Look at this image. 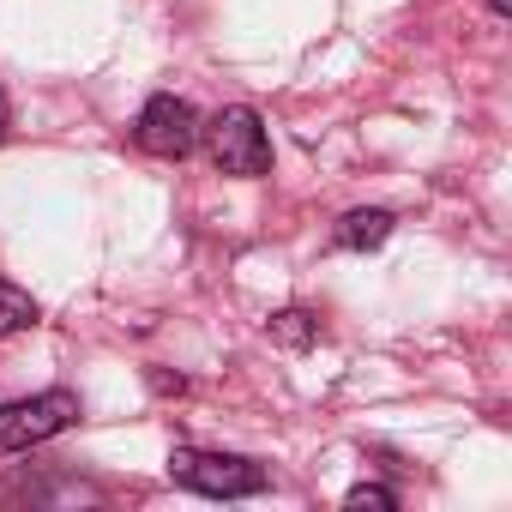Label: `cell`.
<instances>
[{"label":"cell","instance_id":"cell-9","mask_svg":"<svg viewBox=\"0 0 512 512\" xmlns=\"http://www.w3.org/2000/svg\"><path fill=\"white\" fill-rule=\"evenodd\" d=\"M488 13H494V19H506V13H512V0H488Z\"/></svg>","mask_w":512,"mask_h":512},{"label":"cell","instance_id":"cell-8","mask_svg":"<svg viewBox=\"0 0 512 512\" xmlns=\"http://www.w3.org/2000/svg\"><path fill=\"white\" fill-rule=\"evenodd\" d=\"M344 506H350V512H368V506H374V512H392V506H398V494H392V488H380V482H362V488H350V494H344Z\"/></svg>","mask_w":512,"mask_h":512},{"label":"cell","instance_id":"cell-7","mask_svg":"<svg viewBox=\"0 0 512 512\" xmlns=\"http://www.w3.org/2000/svg\"><path fill=\"white\" fill-rule=\"evenodd\" d=\"M31 326H37V296L0 278V338H13V332H31Z\"/></svg>","mask_w":512,"mask_h":512},{"label":"cell","instance_id":"cell-1","mask_svg":"<svg viewBox=\"0 0 512 512\" xmlns=\"http://www.w3.org/2000/svg\"><path fill=\"white\" fill-rule=\"evenodd\" d=\"M205 151H211V163L223 169V175H241V181H260L266 169H272V139H266V121L253 115V109H217L205 127Z\"/></svg>","mask_w":512,"mask_h":512},{"label":"cell","instance_id":"cell-2","mask_svg":"<svg viewBox=\"0 0 512 512\" xmlns=\"http://www.w3.org/2000/svg\"><path fill=\"white\" fill-rule=\"evenodd\" d=\"M169 476L193 494H211V500H247L266 488V470L253 458H235V452H199V446H175L169 452Z\"/></svg>","mask_w":512,"mask_h":512},{"label":"cell","instance_id":"cell-6","mask_svg":"<svg viewBox=\"0 0 512 512\" xmlns=\"http://www.w3.org/2000/svg\"><path fill=\"white\" fill-rule=\"evenodd\" d=\"M266 332H272V344H284V350H308V344H320V320H314L308 308H284V314H272Z\"/></svg>","mask_w":512,"mask_h":512},{"label":"cell","instance_id":"cell-3","mask_svg":"<svg viewBox=\"0 0 512 512\" xmlns=\"http://www.w3.org/2000/svg\"><path fill=\"white\" fill-rule=\"evenodd\" d=\"M79 422V392L55 386V392H37V398H19L0 410V458H13V452H31L55 434H67Z\"/></svg>","mask_w":512,"mask_h":512},{"label":"cell","instance_id":"cell-4","mask_svg":"<svg viewBox=\"0 0 512 512\" xmlns=\"http://www.w3.org/2000/svg\"><path fill=\"white\" fill-rule=\"evenodd\" d=\"M133 139H139V151H151V157H163V163H175V157H187L193 145H199V115H193V103H181V97H151L145 109H139V127H133Z\"/></svg>","mask_w":512,"mask_h":512},{"label":"cell","instance_id":"cell-10","mask_svg":"<svg viewBox=\"0 0 512 512\" xmlns=\"http://www.w3.org/2000/svg\"><path fill=\"white\" fill-rule=\"evenodd\" d=\"M0 139H7V91H0Z\"/></svg>","mask_w":512,"mask_h":512},{"label":"cell","instance_id":"cell-5","mask_svg":"<svg viewBox=\"0 0 512 512\" xmlns=\"http://www.w3.org/2000/svg\"><path fill=\"white\" fill-rule=\"evenodd\" d=\"M386 235H392V211H380V205H362V211H350L338 223V247H356V253L380 247Z\"/></svg>","mask_w":512,"mask_h":512}]
</instances>
